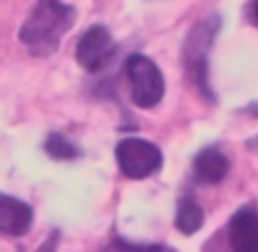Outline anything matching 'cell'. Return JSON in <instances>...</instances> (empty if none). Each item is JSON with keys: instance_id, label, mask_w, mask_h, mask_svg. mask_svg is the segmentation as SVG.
<instances>
[{"instance_id": "12", "label": "cell", "mask_w": 258, "mask_h": 252, "mask_svg": "<svg viewBox=\"0 0 258 252\" xmlns=\"http://www.w3.org/2000/svg\"><path fill=\"white\" fill-rule=\"evenodd\" d=\"M249 14H251V21H254L256 25H258V0H254V3H251V9H249Z\"/></svg>"}, {"instance_id": "7", "label": "cell", "mask_w": 258, "mask_h": 252, "mask_svg": "<svg viewBox=\"0 0 258 252\" xmlns=\"http://www.w3.org/2000/svg\"><path fill=\"white\" fill-rule=\"evenodd\" d=\"M192 171L202 184H220L229 173V159L218 148H206L195 157Z\"/></svg>"}, {"instance_id": "11", "label": "cell", "mask_w": 258, "mask_h": 252, "mask_svg": "<svg viewBox=\"0 0 258 252\" xmlns=\"http://www.w3.org/2000/svg\"><path fill=\"white\" fill-rule=\"evenodd\" d=\"M57 245H59V232L54 230V232H50L48 239L39 245V250L36 252H57Z\"/></svg>"}, {"instance_id": "8", "label": "cell", "mask_w": 258, "mask_h": 252, "mask_svg": "<svg viewBox=\"0 0 258 252\" xmlns=\"http://www.w3.org/2000/svg\"><path fill=\"white\" fill-rule=\"evenodd\" d=\"M174 225H177V230L186 236L195 234V232H200L202 225H204V209H202L192 198H181L179 200V207H177Z\"/></svg>"}, {"instance_id": "10", "label": "cell", "mask_w": 258, "mask_h": 252, "mask_svg": "<svg viewBox=\"0 0 258 252\" xmlns=\"http://www.w3.org/2000/svg\"><path fill=\"white\" fill-rule=\"evenodd\" d=\"M45 153H48L52 159L80 157V148H77L75 143H71V141H68L63 134H59V132H54V134L48 136V141H45Z\"/></svg>"}, {"instance_id": "9", "label": "cell", "mask_w": 258, "mask_h": 252, "mask_svg": "<svg viewBox=\"0 0 258 252\" xmlns=\"http://www.w3.org/2000/svg\"><path fill=\"white\" fill-rule=\"evenodd\" d=\"M100 252H177L163 243H134L127 239H111Z\"/></svg>"}, {"instance_id": "6", "label": "cell", "mask_w": 258, "mask_h": 252, "mask_svg": "<svg viewBox=\"0 0 258 252\" xmlns=\"http://www.w3.org/2000/svg\"><path fill=\"white\" fill-rule=\"evenodd\" d=\"M32 225V207L12 195H0V234L23 236Z\"/></svg>"}, {"instance_id": "3", "label": "cell", "mask_w": 258, "mask_h": 252, "mask_svg": "<svg viewBox=\"0 0 258 252\" xmlns=\"http://www.w3.org/2000/svg\"><path fill=\"white\" fill-rule=\"evenodd\" d=\"M116 162L120 173L129 180H145L163 166V155L154 143L138 136H127L116 148Z\"/></svg>"}, {"instance_id": "2", "label": "cell", "mask_w": 258, "mask_h": 252, "mask_svg": "<svg viewBox=\"0 0 258 252\" xmlns=\"http://www.w3.org/2000/svg\"><path fill=\"white\" fill-rule=\"evenodd\" d=\"M125 73L132 86L134 105L143 109H152L163 100L165 82L159 66L145 55H132L125 64Z\"/></svg>"}, {"instance_id": "4", "label": "cell", "mask_w": 258, "mask_h": 252, "mask_svg": "<svg viewBox=\"0 0 258 252\" xmlns=\"http://www.w3.org/2000/svg\"><path fill=\"white\" fill-rule=\"evenodd\" d=\"M113 50H116L113 48V39L107 27L93 25L89 32L82 34L80 43H77V62L89 73H98L102 66H107Z\"/></svg>"}, {"instance_id": "13", "label": "cell", "mask_w": 258, "mask_h": 252, "mask_svg": "<svg viewBox=\"0 0 258 252\" xmlns=\"http://www.w3.org/2000/svg\"><path fill=\"white\" fill-rule=\"evenodd\" d=\"M249 112H254L256 116H258V105H251V107H249Z\"/></svg>"}, {"instance_id": "1", "label": "cell", "mask_w": 258, "mask_h": 252, "mask_svg": "<svg viewBox=\"0 0 258 252\" xmlns=\"http://www.w3.org/2000/svg\"><path fill=\"white\" fill-rule=\"evenodd\" d=\"M73 23H75L73 7L59 3V0H36L18 36L32 55L45 57L59 48V41L71 30Z\"/></svg>"}, {"instance_id": "5", "label": "cell", "mask_w": 258, "mask_h": 252, "mask_svg": "<svg viewBox=\"0 0 258 252\" xmlns=\"http://www.w3.org/2000/svg\"><path fill=\"white\" fill-rule=\"evenodd\" d=\"M231 252H258V209L245 205L231 216L227 227Z\"/></svg>"}]
</instances>
